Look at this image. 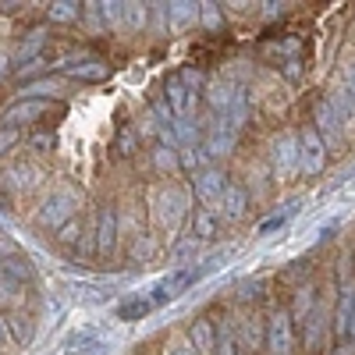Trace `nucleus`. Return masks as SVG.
<instances>
[{
  "mask_svg": "<svg viewBox=\"0 0 355 355\" xmlns=\"http://www.w3.org/2000/svg\"><path fill=\"white\" fill-rule=\"evenodd\" d=\"M245 206H249V192L239 189V185H227V192H224L220 202H217V217H224V220H239V217L245 214Z\"/></svg>",
  "mask_w": 355,
  "mask_h": 355,
  "instance_id": "15",
  "label": "nucleus"
},
{
  "mask_svg": "<svg viewBox=\"0 0 355 355\" xmlns=\"http://www.w3.org/2000/svg\"><path fill=\"white\" fill-rule=\"evenodd\" d=\"M61 93V82L57 78H40V82H28L25 89H18V100H40V96H57Z\"/></svg>",
  "mask_w": 355,
  "mask_h": 355,
  "instance_id": "25",
  "label": "nucleus"
},
{
  "mask_svg": "<svg viewBox=\"0 0 355 355\" xmlns=\"http://www.w3.org/2000/svg\"><path fill=\"white\" fill-rule=\"evenodd\" d=\"M53 142H57V139H53V132H50V135H36V139H33V146H36L40 153H43V150H53Z\"/></svg>",
  "mask_w": 355,
  "mask_h": 355,
  "instance_id": "38",
  "label": "nucleus"
},
{
  "mask_svg": "<svg viewBox=\"0 0 355 355\" xmlns=\"http://www.w3.org/2000/svg\"><path fill=\"white\" fill-rule=\"evenodd\" d=\"M0 277L4 281H28L33 277V263L25 256H8V259H0Z\"/></svg>",
  "mask_w": 355,
  "mask_h": 355,
  "instance_id": "23",
  "label": "nucleus"
},
{
  "mask_svg": "<svg viewBox=\"0 0 355 355\" xmlns=\"http://www.w3.org/2000/svg\"><path fill=\"white\" fill-rule=\"evenodd\" d=\"M114 245H117V210L107 206V210H100V217H96V249L110 252Z\"/></svg>",
  "mask_w": 355,
  "mask_h": 355,
  "instance_id": "17",
  "label": "nucleus"
},
{
  "mask_svg": "<svg viewBox=\"0 0 355 355\" xmlns=\"http://www.w3.org/2000/svg\"><path fill=\"white\" fill-rule=\"evenodd\" d=\"M40 178H43V171L36 164H15V167L4 171V189L8 192H28Z\"/></svg>",
  "mask_w": 355,
  "mask_h": 355,
  "instance_id": "14",
  "label": "nucleus"
},
{
  "mask_svg": "<svg viewBox=\"0 0 355 355\" xmlns=\"http://www.w3.org/2000/svg\"><path fill=\"white\" fill-rule=\"evenodd\" d=\"M217 231V210H196V234L199 239H210V234Z\"/></svg>",
  "mask_w": 355,
  "mask_h": 355,
  "instance_id": "29",
  "label": "nucleus"
},
{
  "mask_svg": "<svg viewBox=\"0 0 355 355\" xmlns=\"http://www.w3.org/2000/svg\"><path fill=\"white\" fill-rule=\"evenodd\" d=\"M75 206H78V192L75 189H57L40 210V227H50V231H61L64 224H71L75 217Z\"/></svg>",
  "mask_w": 355,
  "mask_h": 355,
  "instance_id": "3",
  "label": "nucleus"
},
{
  "mask_svg": "<svg viewBox=\"0 0 355 355\" xmlns=\"http://www.w3.org/2000/svg\"><path fill=\"white\" fill-rule=\"evenodd\" d=\"M341 82H345V89H348V96L355 100V61H348V64H345V71H341Z\"/></svg>",
  "mask_w": 355,
  "mask_h": 355,
  "instance_id": "35",
  "label": "nucleus"
},
{
  "mask_svg": "<svg viewBox=\"0 0 355 355\" xmlns=\"http://www.w3.org/2000/svg\"><path fill=\"white\" fill-rule=\"evenodd\" d=\"M167 107L174 110L178 121H192V110H196V93L182 85V78H167Z\"/></svg>",
  "mask_w": 355,
  "mask_h": 355,
  "instance_id": "9",
  "label": "nucleus"
},
{
  "mask_svg": "<svg viewBox=\"0 0 355 355\" xmlns=\"http://www.w3.org/2000/svg\"><path fill=\"white\" fill-rule=\"evenodd\" d=\"M217 355H239V334L227 316L217 323Z\"/></svg>",
  "mask_w": 355,
  "mask_h": 355,
  "instance_id": "24",
  "label": "nucleus"
},
{
  "mask_svg": "<svg viewBox=\"0 0 355 355\" xmlns=\"http://www.w3.org/2000/svg\"><path fill=\"white\" fill-rule=\"evenodd\" d=\"M189 345L196 348V355H217V331H214V323H192V334H189Z\"/></svg>",
  "mask_w": 355,
  "mask_h": 355,
  "instance_id": "19",
  "label": "nucleus"
},
{
  "mask_svg": "<svg viewBox=\"0 0 355 355\" xmlns=\"http://www.w3.org/2000/svg\"><path fill=\"white\" fill-rule=\"evenodd\" d=\"M78 15H82V8L75 0H57V4H50V21H75Z\"/></svg>",
  "mask_w": 355,
  "mask_h": 355,
  "instance_id": "28",
  "label": "nucleus"
},
{
  "mask_svg": "<svg viewBox=\"0 0 355 355\" xmlns=\"http://www.w3.org/2000/svg\"><path fill=\"white\" fill-rule=\"evenodd\" d=\"M107 348H110V338L103 334V323H96V320H85L78 327H71L61 341L64 355H100Z\"/></svg>",
  "mask_w": 355,
  "mask_h": 355,
  "instance_id": "2",
  "label": "nucleus"
},
{
  "mask_svg": "<svg viewBox=\"0 0 355 355\" xmlns=\"http://www.w3.org/2000/svg\"><path fill=\"white\" fill-rule=\"evenodd\" d=\"M291 316L284 309H277L270 316V323H266V348H270V355H288L291 352Z\"/></svg>",
  "mask_w": 355,
  "mask_h": 355,
  "instance_id": "8",
  "label": "nucleus"
},
{
  "mask_svg": "<svg viewBox=\"0 0 355 355\" xmlns=\"http://www.w3.org/2000/svg\"><path fill=\"white\" fill-rule=\"evenodd\" d=\"M18 142V128H0V153L8 150V146Z\"/></svg>",
  "mask_w": 355,
  "mask_h": 355,
  "instance_id": "36",
  "label": "nucleus"
},
{
  "mask_svg": "<svg viewBox=\"0 0 355 355\" xmlns=\"http://www.w3.org/2000/svg\"><path fill=\"white\" fill-rule=\"evenodd\" d=\"M43 43H46V33H43V28H33V33H28V40H25V43L18 46V53H15V68L21 71V68L33 64L36 53L43 50Z\"/></svg>",
  "mask_w": 355,
  "mask_h": 355,
  "instance_id": "20",
  "label": "nucleus"
},
{
  "mask_svg": "<svg viewBox=\"0 0 355 355\" xmlns=\"http://www.w3.org/2000/svg\"><path fill=\"white\" fill-rule=\"evenodd\" d=\"M43 110H46L43 100H18V103H11L4 114H0V128H18L25 121H33V117H40Z\"/></svg>",
  "mask_w": 355,
  "mask_h": 355,
  "instance_id": "13",
  "label": "nucleus"
},
{
  "mask_svg": "<svg viewBox=\"0 0 355 355\" xmlns=\"http://www.w3.org/2000/svg\"><path fill=\"white\" fill-rule=\"evenodd\" d=\"M157 306L150 302V295H146V288L142 291H135V295H128V299H121L114 306V320H121V323H139V320H146Z\"/></svg>",
  "mask_w": 355,
  "mask_h": 355,
  "instance_id": "10",
  "label": "nucleus"
},
{
  "mask_svg": "<svg viewBox=\"0 0 355 355\" xmlns=\"http://www.w3.org/2000/svg\"><path fill=\"white\" fill-rule=\"evenodd\" d=\"M125 28H150V4H125Z\"/></svg>",
  "mask_w": 355,
  "mask_h": 355,
  "instance_id": "27",
  "label": "nucleus"
},
{
  "mask_svg": "<svg viewBox=\"0 0 355 355\" xmlns=\"http://www.w3.org/2000/svg\"><path fill=\"white\" fill-rule=\"evenodd\" d=\"M57 239H61V242H75V239H78V224H75V220H71V224H64Z\"/></svg>",
  "mask_w": 355,
  "mask_h": 355,
  "instance_id": "37",
  "label": "nucleus"
},
{
  "mask_svg": "<svg viewBox=\"0 0 355 355\" xmlns=\"http://www.w3.org/2000/svg\"><path fill=\"white\" fill-rule=\"evenodd\" d=\"M100 15H103V25L107 28L125 33V4H117V0H100Z\"/></svg>",
  "mask_w": 355,
  "mask_h": 355,
  "instance_id": "26",
  "label": "nucleus"
},
{
  "mask_svg": "<svg viewBox=\"0 0 355 355\" xmlns=\"http://www.w3.org/2000/svg\"><path fill=\"white\" fill-rule=\"evenodd\" d=\"M313 128H316V135L323 139V146L327 150H341V142H345V125H341V117H338V110L331 107V100L327 96H320L316 103H313Z\"/></svg>",
  "mask_w": 355,
  "mask_h": 355,
  "instance_id": "4",
  "label": "nucleus"
},
{
  "mask_svg": "<svg viewBox=\"0 0 355 355\" xmlns=\"http://www.w3.org/2000/svg\"><path fill=\"white\" fill-rule=\"evenodd\" d=\"M224 192H227V182H224V174L217 167H202L196 174V199L206 202V210H217L214 202H220Z\"/></svg>",
  "mask_w": 355,
  "mask_h": 355,
  "instance_id": "7",
  "label": "nucleus"
},
{
  "mask_svg": "<svg viewBox=\"0 0 355 355\" xmlns=\"http://www.w3.org/2000/svg\"><path fill=\"white\" fill-rule=\"evenodd\" d=\"M153 202V220L164 227V234H174L178 227H182L185 214H189V192L178 189V185H164L150 196Z\"/></svg>",
  "mask_w": 355,
  "mask_h": 355,
  "instance_id": "1",
  "label": "nucleus"
},
{
  "mask_svg": "<svg viewBox=\"0 0 355 355\" xmlns=\"http://www.w3.org/2000/svg\"><path fill=\"white\" fill-rule=\"evenodd\" d=\"M167 355H196V348L189 345V341H178V345H171V352Z\"/></svg>",
  "mask_w": 355,
  "mask_h": 355,
  "instance_id": "39",
  "label": "nucleus"
},
{
  "mask_svg": "<svg viewBox=\"0 0 355 355\" xmlns=\"http://www.w3.org/2000/svg\"><path fill=\"white\" fill-rule=\"evenodd\" d=\"M150 15H153V33H164L167 28V4H150Z\"/></svg>",
  "mask_w": 355,
  "mask_h": 355,
  "instance_id": "33",
  "label": "nucleus"
},
{
  "mask_svg": "<svg viewBox=\"0 0 355 355\" xmlns=\"http://www.w3.org/2000/svg\"><path fill=\"white\" fill-rule=\"evenodd\" d=\"M199 21H202V28H220V21H224V15H220V4H210V0H206V4H199Z\"/></svg>",
  "mask_w": 355,
  "mask_h": 355,
  "instance_id": "30",
  "label": "nucleus"
},
{
  "mask_svg": "<svg viewBox=\"0 0 355 355\" xmlns=\"http://www.w3.org/2000/svg\"><path fill=\"white\" fill-rule=\"evenodd\" d=\"M4 345H8V320L0 316V348H4Z\"/></svg>",
  "mask_w": 355,
  "mask_h": 355,
  "instance_id": "40",
  "label": "nucleus"
},
{
  "mask_svg": "<svg viewBox=\"0 0 355 355\" xmlns=\"http://www.w3.org/2000/svg\"><path fill=\"white\" fill-rule=\"evenodd\" d=\"M270 160H274V178L288 182L299 171V132H281L270 146Z\"/></svg>",
  "mask_w": 355,
  "mask_h": 355,
  "instance_id": "5",
  "label": "nucleus"
},
{
  "mask_svg": "<svg viewBox=\"0 0 355 355\" xmlns=\"http://www.w3.org/2000/svg\"><path fill=\"white\" fill-rule=\"evenodd\" d=\"M61 71L71 78H82V82H100L110 75V68L103 61H96V57H68V61H61Z\"/></svg>",
  "mask_w": 355,
  "mask_h": 355,
  "instance_id": "11",
  "label": "nucleus"
},
{
  "mask_svg": "<svg viewBox=\"0 0 355 355\" xmlns=\"http://www.w3.org/2000/svg\"><path fill=\"white\" fill-rule=\"evenodd\" d=\"M313 309H316V306H313V288L302 284L299 291H295V302H291V313H288V316H291V323H299V327L306 331V323H309Z\"/></svg>",
  "mask_w": 355,
  "mask_h": 355,
  "instance_id": "21",
  "label": "nucleus"
},
{
  "mask_svg": "<svg viewBox=\"0 0 355 355\" xmlns=\"http://www.w3.org/2000/svg\"><path fill=\"white\" fill-rule=\"evenodd\" d=\"M199 21V4H189V0H174L167 4V28L171 33H185L189 25Z\"/></svg>",
  "mask_w": 355,
  "mask_h": 355,
  "instance_id": "16",
  "label": "nucleus"
},
{
  "mask_svg": "<svg viewBox=\"0 0 355 355\" xmlns=\"http://www.w3.org/2000/svg\"><path fill=\"white\" fill-rule=\"evenodd\" d=\"M4 71H8V53L0 50V78H4Z\"/></svg>",
  "mask_w": 355,
  "mask_h": 355,
  "instance_id": "42",
  "label": "nucleus"
},
{
  "mask_svg": "<svg viewBox=\"0 0 355 355\" xmlns=\"http://www.w3.org/2000/svg\"><path fill=\"white\" fill-rule=\"evenodd\" d=\"M239 93H242V89L231 85V82H224V78H217V82L206 85V100H210V107H214V117H227L231 107H234V100H239Z\"/></svg>",
  "mask_w": 355,
  "mask_h": 355,
  "instance_id": "12",
  "label": "nucleus"
},
{
  "mask_svg": "<svg viewBox=\"0 0 355 355\" xmlns=\"http://www.w3.org/2000/svg\"><path fill=\"white\" fill-rule=\"evenodd\" d=\"M281 71H284L288 82H299L302 78V61H299V57H288V61L281 64Z\"/></svg>",
  "mask_w": 355,
  "mask_h": 355,
  "instance_id": "32",
  "label": "nucleus"
},
{
  "mask_svg": "<svg viewBox=\"0 0 355 355\" xmlns=\"http://www.w3.org/2000/svg\"><path fill=\"white\" fill-rule=\"evenodd\" d=\"M299 206H302V202L295 199V202H288V206H284V210H277V214H270V217H266V220H259L256 234H259V239H266V234H274V231H281V227H284V224H288V220H291L295 214H299Z\"/></svg>",
  "mask_w": 355,
  "mask_h": 355,
  "instance_id": "22",
  "label": "nucleus"
},
{
  "mask_svg": "<svg viewBox=\"0 0 355 355\" xmlns=\"http://www.w3.org/2000/svg\"><path fill=\"white\" fill-rule=\"evenodd\" d=\"M153 164H157L160 171H174V167H178V157H174L171 146H160V150L153 153Z\"/></svg>",
  "mask_w": 355,
  "mask_h": 355,
  "instance_id": "31",
  "label": "nucleus"
},
{
  "mask_svg": "<svg viewBox=\"0 0 355 355\" xmlns=\"http://www.w3.org/2000/svg\"><path fill=\"white\" fill-rule=\"evenodd\" d=\"M323 164H327V146H323V139H320L316 128L309 125V128L299 132V171H302L306 178H313V174L323 171Z\"/></svg>",
  "mask_w": 355,
  "mask_h": 355,
  "instance_id": "6",
  "label": "nucleus"
},
{
  "mask_svg": "<svg viewBox=\"0 0 355 355\" xmlns=\"http://www.w3.org/2000/svg\"><path fill=\"white\" fill-rule=\"evenodd\" d=\"M8 256H15V245L11 242H0V259H8Z\"/></svg>",
  "mask_w": 355,
  "mask_h": 355,
  "instance_id": "41",
  "label": "nucleus"
},
{
  "mask_svg": "<svg viewBox=\"0 0 355 355\" xmlns=\"http://www.w3.org/2000/svg\"><path fill=\"white\" fill-rule=\"evenodd\" d=\"M352 309H355V288L345 284V288H341V299H338V306H334V331H338V338H345V341H348V327H352Z\"/></svg>",
  "mask_w": 355,
  "mask_h": 355,
  "instance_id": "18",
  "label": "nucleus"
},
{
  "mask_svg": "<svg viewBox=\"0 0 355 355\" xmlns=\"http://www.w3.org/2000/svg\"><path fill=\"white\" fill-rule=\"evenodd\" d=\"M85 8V25L89 28H107L103 25V15H100V4H82Z\"/></svg>",
  "mask_w": 355,
  "mask_h": 355,
  "instance_id": "34",
  "label": "nucleus"
}]
</instances>
